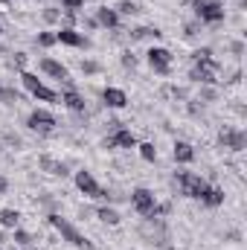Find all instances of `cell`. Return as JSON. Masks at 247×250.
<instances>
[{"mask_svg": "<svg viewBox=\"0 0 247 250\" xmlns=\"http://www.w3.org/2000/svg\"><path fill=\"white\" fill-rule=\"evenodd\" d=\"M201 201H204L206 207H218V204H224V192L218 187H206L204 195H201Z\"/></svg>", "mask_w": 247, "mask_h": 250, "instance_id": "17", "label": "cell"}, {"mask_svg": "<svg viewBox=\"0 0 247 250\" xmlns=\"http://www.w3.org/2000/svg\"><path fill=\"white\" fill-rule=\"evenodd\" d=\"M96 215H99L105 224H120V212H117V209H111V207H102Z\"/></svg>", "mask_w": 247, "mask_h": 250, "instance_id": "21", "label": "cell"}, {"mask_svg": "<svg viewBox=\"0 0 247 250\" xmlns=\"http://www.w3.org/2000/svg\"><path fill=\"white\" fill-rule=\"evenodd\" d=\"M76 187L82 189L87 198H108V192L96 184V178H93L90 172H79V175H76Z\"/></svg>", "mask_w": 247, "mask_h": 250, "instance_id": "7", "label": "cell"}, {"mask_svg": "<svg viewBox=\"0 0 247 250\" xmlns=\"http://www.w3.org/2000/svg\"><path fill=\"white\" fill-rule=\"evenodd\" d=\"M192 56H195V62L201 64V62H206V59H212V50H209V47H204V50H195Z\"/></svg>", "mask_w": 247, "mask_h": 250, "instance_id": "26", "label": "cell"}, {"mask_svg": "<svg viewBox=\"0 0 247 250\" xmlns=\"http://www.w3.org/2000/svg\"><path fill=\"white\" fill-rule=\"evenodd\" d=\"M148 64L154 67V73L169 76V70H172V53L163 50V47H151L148 50Z\"/></svg>", "mask_w": 247, "mask_h": 250, "instance_id": "6", "label": "cell"}, {"mask_svg": "<svg viewBox=\"0 0 247 250\" xmlns=\"http://www.w3.org/2000/svg\"><path fill=\"white\" fill-rule=\"evenodd\" d=\"M140 154H143V160H148V163L157 160V148H154L151 143H143V146H140Z\"/></svg>", "mask_w": 247, "mask_h": 250, "instance_id": "23", "label": "cell"}, {"mask_svg": "<svg viewBox=\"0 0 247 250\" xmlns=\"http://www.w3.org/2000/svg\"><path fill=\"white\" fill-rule=\"evenodd\" d=\"M15 242H18V245H29L32 239H29V233H23V230H15Z\"/></svg>", "mask_w": 247, "mask_h": 250, "instance_id": "28", "label": "cell"}, {"mask_svg": "<svg viewBox=\"0 0 247 250\" xmlns=\"http://www.w3.org/2000/svg\"><path fill=\"white\" fill-rule=\"evenodd\" d=\"M41 70L47 73V76H53V79H59V82H67L70 76H67V67L59 64L56 59H41Z\"/></svg>", "mask_w": 247, "mask_h": 250, "instance_id": "12", "label": "cell"}, {"mask_svg": "<svg viewBox=\"0 0 247 250\" xmlns=\"http://www.w3.org/2000/svg\"><path fill=\"white\" fill-rule=\"evenodd\" d=\"M82 70L90 76V73H99V64H96V62H84V64H82Z\"/></svg>", "mask_w": 247, "mask_h": 250, "instance_id": "29", "label": "cell"}, {"mask_svg": "<svg viewBox=\"0 0 247 250\" xmlns=\"http://www.w3.org/2000/svg\"><path fill=\"white\" fill-rule=\"evenodd\" d=\"M117 9H120L123 15H137V12H140V9H137V3H131V0H123Z\"/></svg>", "mask_w": 247, "mask_h": 250, "instance_id": "24", "label": "cell"}, {"mask_svg": "<svg viewBox=\"0 0 247 250\" xmlns=\"http://www.w3.org/2000/svg\"><path fill=\"white\" fill-rule=\"evenodd\" d=\"M123 64H125V67H134V64H137V59H134L131 53H125V56H123Z\"/></svg>", "mask_w": 247, "mask_h": 250, "instance_id": "31", "label": "cell"}, {"mask_svg": "<svg viewBox=\"0 0 247 250\" xmlns=\"http://www.w3.org/2000/svg\"><path fill=\"white\" fill-rule=\"evenodd\" d=\"M131 204H134V209H137L140 215H154V209H157L154 195H151L148 189H143V187L131 192Z\"/></svg>", "mask_w": 247, "mask_h": 250, "instance_id": "5", "label": "cell"}, {"mask_svg": "<svg viewBox=\"0 0 247 250\" xmlns=\"http://www.w3.org/2000/svg\"><path fill=\"white\" fill-rule=\"evenodd\" d=\"M105 146H108V148H134V146H137V137H134L131 131L117 128V131L105 140Z\"/></svg>", "mask_w": 247, "mask_h": 250, "instance_id": "9", "label": "cell"}, {"mask_svg": "<svg viewBox=\"0 0 247 250\" xmlns=\"http://www.w3.org/2000/svg\"><path fill=\"white\" fill-rule=\"evenodd\" d=\"M175 160H178V163H192V160H195V148H192L189 143H184V140H178V143H175Z\"/></svg>", "mask_w": 247, "mask_h": 250, "instance_id": "15", "label": "cell"}, {"mask_svg": "<svg viewBox=\"0 0 247 250\" xmlns=\"http://www.w3.org/2000/svg\"><path fill=\"white\" fill-rule=\"evenodd\" d=\"M56 41H62V44H67V47H87L90 41L84 38V35H79L76 29H62V32H56Z\"/></svg>", "mask_w": 247, "mask_h": 250, "instance_id": "11", "label": "cell"}, {"mask_svg": "<svg viewBox=\"0 0 247 250\" xmlns=\"http://www.w3.org/2000/svg\"><path fill=\"white\" fill-rule=\"evenodd\" d=\"M3 93H6V87H0V102H3Z\"/></svg>", "mask_w": 247, "mask_h": 250, "instance_id": "33", "label": "cell"}, {"mask_svg": "<svg viewBox=\"0 0 247 250\" xmlns=\"http://www.w3.org/2000/svg\"><path fill=\"white\" fill-rule=\"evenodd\" d=\"M62 102L67 105V108H70V111H76V114H84V99H82L76 90H64Z\"/></svg>", "mask_w": 247, "mask_h": 250, "instance_id": "16", "label": "cell"}, {"mask_svg": "<svg viewBox=\"0 0 247 250\" xmlns=\"http://www.w3.org/2000/svg\"><path fill=\"white\" fill-rule=\"evenodd\" d=\"M102 99H105V105H108V108H125V105H128V96H125L120 87H105Z\"/></svg>", "mask_w": 247, "mask_h": 250, "instance_id": "13", "label": "cell"}, {"mask_svg": "<svg viewBox=\"0 0 247 250\" xmlns=\"http://www.w3.org/2000/svg\"><path fill=\"white\" fill-rule=\"evenodd\" d=\"M96 23H102V26H108V29H114V26L120 23V15H117V9H108V6H102V9H96Z\"/></svg>", "mask_w": 247, "mask_h": 250, "instance_id": "14", "label": "cell"}, {"mask_svg": "<svg viewBox=\"0 0 247 250\" xmlns=\"http://www.w3.org/2000/svg\"><path fill=\"white\" fill-rule=\"evenodd\" d=\"M175 178H178V187H181V192H184L186 198H201L204 189L209 187V184H206L201 175H195V172H178Z\"/></svg>", "mask_w": 247, "mask_h": 250, "instance_id": "2", "label": "cell"}, {"mask_svg": "<svg viewBox=\"0 0 247 250\" xmlns=\"http://www.w3.org/2000/svg\"><path fill=\"white\" fill-rule=\"evenodd\" d=\"M195 12H198V18L206 21V23H218V21L224 18L221 0H195Z\"/></svg>", "mask_w": 247, "mask_h": 250, "instance_id": "4", "label": "cell"}, {"mask_svg": "<svg viewBox=\"0 0 247 250\" xmlns=\"http://www.w3.org/2000/svg\"><path fill=\"white\" fill-rule=\"evenodd\" d=\"M41 166H44L50 175H62V178L67 175V166H64V163H56V160H50V157H41Z\"/></svg>", "mask_w": 247, "mask_h": 250, "instance_id": "20", "label": "cell"}, {"mask_svg": "<svg viewBox=\"0 0 247 250\" xmlns=\"http://www.w3.org/2000/svg\"><path fill=\"white\" fill-rule=\"evenodd\" d=\"M21 212L18 209H0V227H18Z\"/></svg>", "mask_w": 247, "mask_h": 250, "instance_id": "19", "label": "cell"}, {"mask_svg": "<svg viewBox=\"0 0 247 250\" xmlns=\"http://www.w3.org/2000/svg\"><path fill=\"white\" fill-rule=\"evenodd\" d=\"M9 189V184H6V178H0V192H6Z\"/></svg>", "mask_w": 247, "mask_h": 250, "instance_id": "32", "label": "cell"}, {"mask_svg": "<svg viewBox=\"0 0 247 250\" xmlns=\"http://www.w3.org/2000/svg\"><path fill=\"white\" fill-rule=\"evenodd\" d=\"M26 125H29L32 131L47 134V131H53V128H56V117H53L50 111H32V114H29V120H26Z\"/></svg>", "mask_w": 247, "mask_h": 250, "instance_id": "8", "label": "cell"}, {"mask_svg": "<svg viewBox=\"0 0 247 250\" xmlns=\"http://www.w3.org/2000/svg\"><path fill=\"white\" fill-rule=\"evenodd\" d=\"M21 79H23L26 90H29L35 99H41V102H56V99H59V93H56V90H50L47 84H41V79H38V76H32V73H21Z\"/></svg>", "mask_w": 247, "mask_h": 250, "instance_id": "3", "label": "cell"}, {"mask_svg": "<svg viewBox=\"0 0 247 250\" xmlns=\"http://www.w3.org/2000/svg\"><path fill=\"white\" fill-rule=\"evenodd\" d=\"M38 44H41V47H53V44H56V35H53V32H41V35H38Z\"/></svg>", "mask_w": 247, "mask_h": 250, "instance_id": "25", "label": "cell"}, {"mask_svg": "<svg viewBox=\"0 0 247 250\" xmlns=\"http://www.w3.org/2000/svg\"><path fill=\"white\" fill-rule=\"evenodd\" d=\"M221 143H224V148H233V151H242L247 143V137L242 131H230V128H224L221 131Z\"/></svg>", "mask_w": 247, "mask_h": 250, "instance_id": "10", "label": "cell"}, {"mask_svg": "<svg viewBox=\"0 0 247 250\" xmlns=\"http://www.w3.org/2000/svg\"><path fill=\"white\" fill-rule=\"evenodd\" d=\"M192 79H195V82H201V84H212V82H215V73H212V70H206L204 64H198V67L192 70Z\"/></svg>", "mask_w": 247, "mask_h": 250, "instance_id": "18", "label": "cell"}, {"mask_svg": "<svg viewBox=\"0 0 247 250\" xmlns=\"http://www.w3.org/2000/svg\"><path fill=\"white\" fill-rule=\"evenodd\" d=\"M50 224L62 233V236L70 242V245H73V248H79V250H90V248H93V245H90V242H87V239H84V236H82V233L70 224V221H64L62 215H50Z\"/></svg>", "mask_w": 247, "mask_h": 250, "instance_id": "1", "label": "cell"}, {"mask_svg": "<svg viewBox=\"0 0 247 250\" xmlns=\"http://www.w3.org/2000/svg\"><path fill=\"white\" fill-rule=\"evenodd\" d=\"M82 3H84V0H62V6L67 9V12H76V9H82Z\"/></svg>", "mask_w": 247, "mask_h": 250, "instance_id": "27", "label": "cell"}, {"mask_svg": "<svg viewBox=\"0 0 247 250\" xmlns=\"http://www.w3.org/2000/svg\"><path fill=\"white\" fill-rule=\"evenodd\" d=\"M44 18L53 23V21H59V12H56V9H47V12H44Z\"/></svg>", "mask_w": 247, "mask_h": 250, "instance_id": "30", "label": "cell"}, {"mask_svg": "<svg viewBox=\"0 0 247 250\" xmlns=\"http://www.w3.org/2000/svg\"><path fill=\"white\" fill-rule=\"evenodd\" d=\"M163 32L160 29H151V26H137L134 29V38H160Z\"/></svg>", "mask_w": 247, "mask_h": 250, "instance_id": "22", "label": "cell"}]
</instances>
